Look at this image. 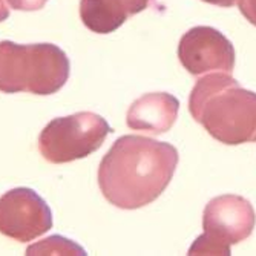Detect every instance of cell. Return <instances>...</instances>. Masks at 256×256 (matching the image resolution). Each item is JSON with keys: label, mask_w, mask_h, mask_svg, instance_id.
<instances>
[{"label": "cell", "mask_w": 256, "mask_h": 256, "mask_svg": "<svg viewBox=\"0 0 256 256\" xmlns=\"http://www.w3.org/2000/svg\"><path fill=\"white\" fill-rule=\"evenodd\" d=\"M178 164V150L154 138L120 136L103 156L98 184L115 207L134 210L154 202L166 190Z\"/></svg>", "instance_id": "cell-1"}, {"label": "cell", "mask_w": 256, "mask_h": 256, "mask_svg": "<svg viewBox=\"0 0 256 256\" xmlns=\"http://www.w3.org/2000/svg\"><path fill=\"white\" fill-rule=\"evenodd\" d=\"M189 110L222 144L256 142V92L241 88L227 72L200 78L192 89Z\"/></svg>", "instance_id": "cell-2"}, {"label": "cell", "mask_w": 256, "mask_h": 256, "mask_svg": "<svg viewBox=\"0 0 256 256\" xmlns=\"http://www.w3.org/2000/svg\"><path fill=\"white\" fill-rule=\"evenodd\" d=\"M68 76L69 62L52 44H0V90L50 96L66 83Z\"/></svg>", "instance_id": "cell-3"}, {"label": "cell", "mask_w": 256, "mask_h": 256, "mask_svg": "<svg viewBox=\"0 0 256 256\" xmlns=\"http://www.w3.org/2000/svg\"><path fill=\"white\" fill-rule=\"evenodd\" d=\"M256 224L248 200L221 195L208 201L202 214L204 234L192 244L189 254H230V246L247 240Z\"/></svg>", "instance_id": "cell-4"}, {"label": "cell", "mask_w": 256, "mask_h": 256, "mask_svg": "<svg viewBox=\"0 0 256 256\" xmlns=\"http://www.w3.org/2000/svg\"><path fill=\"white\" fill-rule=\"evenodd\" d=\"M109 132H112L110 126L100 115L78 112L52 120L40 134L38 146L44 160L68 162L100 149Z\"/></svg>", "instance_id": "cell-5"}, {"label": "cell", "mask_w": 256, "mask_h": 256, "mask_svg": "<svg viewBox=\"0 0 256 256\" xmlns=\"http://www.w3.org/2000/svg\"><path fill=\"white\" fill-rule=\"evenodd\" d=\"M178 58L192 76L207 72H232L235 68V48L218 30L195 26L186 32L178 44Z\"/></svg>", "instance_id": "cell-6"}, {"label": "cell", "mask_w": 256, "mask_h": 256, "mask_svg": "<svg viewBox=\"0 0 256 256\" xmlns=\"http://www.w3.org/2000/svg\"><path fill=\"white\" fill-rule=\"evenodd\" d=\"M52 226L46 202L30 189H16L0 200V232L17 241H31Z\"/></svg>", "instance_id": "cell-7"}, {"label": "cell", "mask_w": 256, "mask_h": 256, "mask_svg": "<svg viewBox=\"0 0 256 256\" xmlns=\"http://www.w3.org/2000/svg\"><path fill=\"white\" fill-rule=\"evenodd\" d=\"M180 102L168 92H150L136 98L126 115V123L132 130L161 135L175 124Z\"/></svg>", "instance_id": "cell-8"}, {"label": "cell", "mask_w": 256, "mask_h": 256, "mask_svg": "<svg viewBox=\"0 0 256 256\" xmlns=\"http://www.w3.org/2000/svg\"><path fill=\"white\" fill-rule=\"evenodd\" d=\"M152 0H82L83 23L98 34H109L138 12L144 11Z\"/></svg>", "instance_id": "cell-9"}, {"label": "cell", "mask_w": 256, "mask_h": 256, "mask_svg": "<svg viewBox=\"0 0 256 256\" xmlns=\"http://www.w3.org/2000/svg\"><path fill=\"white\" fill-rule=\"evenodd\" d=\"M238 8L252 25L256 26V0H238Z\"/></svg>", "instance_id": "cell-10"}, {"label": "cell", "mask_w": 256, "mask_h": 256, "mask_svg": "<svg viewBox=\"0 0 256 256\" xmlns=\"http://www.w3.org/2000/svg\"><path fill=\"white\" fill-rule=\"evenodd\" d=\"M16 10H38L44 0H10Z\"/></svg>", "instance_id": "cell-11"}, {"label": "cell", "mask_w": 256, "mask_h": 256, "mask_svg": "<svg viewBox=\"0 0 256 256\" xmlns=\"http://www.w3.org/2000/svg\"><path fill=\"white\" fill-rule=\"evenodd\" d=\"M206 4H210V5H216V6H222V8H230L234 6L238 0H202Z\"/></svg>", "instance_id": "cell-12"}]
</instances>
